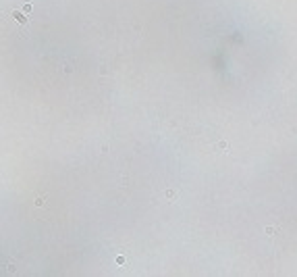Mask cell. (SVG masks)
Segmentation results:
<instances>
[{"mask_svg":"<svg viewBox=\"0 0 297 277\" xmlns=\"http://www.w3.org/2000/svg\"><path fill=\"white\" fill-rule=\"evenodd\" d=\"M212 148H214L216 152H226V150H229V142H226V140H220V142H216Z\"/></svg>","mask_w":297,"mask_h":277,"instance_id":"obj_1","label":"cell"},{"mask_svg":"<svg viewBox=\"0 0 297 277\" xmlns=\"http://www.w3.org/2000/svg\"><path fill=\"white\" fill-rule=\"evenodd\" d=\"M13 17H15V19L19 21V23H27V17H25V13H15Z\"/></svg>","mask_w":297,"mask_h":277,"instance_id":"obj_2","label":"cell"},{"mask_svg":"<svg viewBox=\"0 0 297 277\" xmlns=\"http://www.w3.org/2000/svg\"><path fill=\"white\" fill-rule=\"evenodd\" d=\"M23 13H25V15L31 13V4H23Z\"/></svg>","mask_w":297,"mask_h":277,"instance_id":"obj_3","label":"cell"},{"mask_svg":"<svg viewBox=\"0 0 297 277\" xmlns=\"http://www.w3.org/2000/svg\"><path fill=\"white\" fill-rule=\"evenodd\" d=\"M266 233H268V236H272V233H276V229H274V227H266Z\"/></svg>","mask_w":297,"mask_h":277,"instance_id":"obj_4","label":"cell"},{"mask_svg":"<svg viewBox=\"0 0 297 277\" xmlns=\"http://www.w3.org/2000/svg\"><path fill=\"white\" fill-rule=\"evenodd\" d=\"M116 265H125V256H116Z\"/></svg>","mask_w":297,"mask_h":277,"instance_id":"obj_5","label":"cell"},{"mask_svg":"<svg viewBox=\"0 0 297 277\" xmlns=\"http://www.w3.org/2000/svg\"><path fill=\"white\" fill-rule=\"evenodd\" d=\"M166 198H174V192L173 190H166Z\"/></svg>","mask_w":297,"mask_h":277,"instance_id":"obj_6","label":"cell"}]
</instances>
